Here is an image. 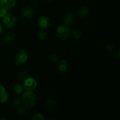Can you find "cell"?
I'll return each mask as SVG.
<instances>
[{"instance_id": "cell-1", "label": "cell", "mask_w": 120, "mask_h": 120, "mask_svg": "<svg viewBox=\"0 0 120 120\" xmlns=\"http://www.w3.org/2000/svg\"><path fill=\"white\" fill-rule=\"evenodd\" d=\"M37 97L36 94L32 91H27L23 94L22 97V101L25 107L30 108L34 107L36 103Z\"/></svg>"}, {"instance_id": "cell-2", "label": "cell", "mask_w": 120, "mask_h": 120, "mask_svg": "<svg viewBox=\"0 0 120 120\" xmlns=\"http://www.w3.org/2000/svg\"><path fill=\"white\" fill-rule=\"evenodd\" d=\"M70 34V28L66 25H61L56 29V35L57 38L61 41H64L69 38Z\"/></svg>"}, {"instance_id": "cell-3", "label": "cell", "mask_w": 120, "mask_h": 120, "mask_svg": "<svg viewBox=\"0 0 120 120\" xmlns=\"http://www.w3.org/2000/svg\"><path fill=\"white\" fill-rule=\"evenodd\" d=\"M15 63L17 66L23 64L28 59V55L26 50L24 49H20L15 55Z\"/></svg>"}, {"instance_id": "cell-4", "label": "cell", "mask_w": 120, "mask_h": 120, "mask_svg": "<svg viewBox=\"0 0 120 120\" xmlns=\"http://www.w3.org/2000/svg\"><path fill=\"white\" fill-rule=\"evenodd\" d=\"M2 21L5 25L8 28L14 27L16 23V17L11 13H7L4 17H2Z\"/></svg>"}, {"instance_id": "cell-5", "label": "cell", "mask_w": 120, "mask_h": 120, "mask_svg": "<svg viewBox=\"0 0 120 120\" xmlns=\"http://www.w3.org/2000/svg\"><path fill=\"white\" fill-rule=\"evenodd\" d=\"M23 88L27 91H33L37 87V82L32 77H28L23 83Z\"/></svg>"}, {"instance_id": "cell-6", "label": "cell", "mask_w": 120, "mask_h": 120, "mask_svg": "<svg viewBox=\"0 0 120 120\" xmlns=\"http://www.w3.org/2000/svg\"><path fill=\"white\" fill-rule=\"evenodd\" d=\"M38 22L39 26L43 29H48L50 28V25H51V22H50V19L45 16H41V18H39Z\"/></svg>"}, {"instance_id": "cell-7", "label": "cell", "mask_w": 120, "mask_h": 120, "mask_svg": "<svg viewBox=\"0 0 120 120\" xmlns=\"http://www.w3.org/2000/svg\"><path fill=\"white\" fill-rule=\"evenodd\" d=\"M22 15L26 18H31L35 15V11L30 7H26L22 9Z\"/></svg>"}, {"instance_id": "cell-8", "label": "cell", "mask_w": 120, "mask_h": 120, "mask_svg": "<svg viewBox=\"0 0 120 120\" xmlns=\"http://www.w3.org/2000/svg\"><path fill=\"white\" fill-rule=\"evenodd\" d=\"M2 7L7 9V10L12 9L16 5V0H0Z\"/></svg>"}, {"instance_id": "cell-9", "label": "cell", "mask_w": 120, "mask_h": 120, "mask_svg": "<svg viewBox=\"0 0 120 120\" xmlns=\"http://www.w3.org/2000/svg\"><path fill=\"white\" fill-rule=\"evenodd\" d=\"M57 66L60 72L64 73L68 71L69 69V63L65 60H61L58 61Z\"/></svg>"}, {"instance_id": "cell-10", "label": "cell", "mask_w": 120, "mask_h": 120, "mask_svg": "<svg viewBox=\"0 0 120 120\" xmlns=\"http://www.w3.org/2000/svg\"><path fill=\"white\" fill-rule=\"evenodd\" d=\"M64 21L66 24L68 25H71L75 22V18L72 14L70 13H68L64 16Z\"/></svg>"}, {"instance_id": "cell-11", "label": "cell", "mask_w": 120, "mask_h": 120, "mask_svg": "<svg viewBox=\"0 0 120 120\" xmlns=\"http://www.w3.org/2000/svg\"><path fill=\"white\" fill-rule=\"evenodd\" d=\"M15 39V34L12 32H8L5 35L4 40L5 42L8 43H11L14 42Z\"/></svg>"}, {"instance_id": "cell-12", "label": "cell", "mask_w": 120, "mask_h": 120, "mask_svg": "<svg viewBox=\"0 0 120 120\" xmlns=\"http://www.w3.org/2000/svg\"><path fill=\"white\" fill-rule=\"evenodd\" d=\"M89 12V8L87 7H83L78 11V15L80 17H85Z\"/></svg>"}, {"instance_id": "cell-13", "label": "cell", "mask_w": 120, "mask_h": 120, "mask_svg": "<svg viewBox=\"0 0 120 120\" xmlns=\"http://www.w3.org/2000/svg\"><path fill=\"white\" fill-rule=\"evenodd\" d=\"M28 77V75L25 70H21L19 71L18 73V78L19 80L24 82Z\"/></svg>"}, {"instance_id": "cell-14", "label": "cell", "mask_w": 120, "mask_h": 120, "mask_svg": "<svg viewBox=\"0 0 120 120\" xmlns=\"http://www.w3.org/2000/svg\"><path fill=\"white\" fill-rule=\"evenodd\" d=\"M23 90H24L23 86L20 84H16L14 87V91L17 94H22L23 93Z\"/></svg>"}, {"instance_id": "cell-15", "label": "cell", "mask_w": 120, "mask_h": 120, "mask_svg": "<svg viewBox=\"0 0 120 120\" xmlns=\"http://www.w3.org/2000/svg\"><path fill=\"white\" fill-rule=\"evenodd\" d=\"M82 32L79 29H74L71 31V35L75 39H79L82 36Z\"/></svg>"}, {"instance_id": "cell-16", "label": "cell", "mask_w": 120, "mask_h": 120, "mask_svg": "<svg viewBox=\"0 0 120 120\" xmlns=\"http://www.w3.org/2000/svg\"><path fill=\"white\" fill-rule=\"evenodd\" d=\"M56 101L53 98H49V99H48L46 101V105H47V107H48L49 108L54 107L56 105Z\"/></svg>"}, {"instance_id": "cell-17", "label": "cell", "mask_w": 120, "mask_h": 120, "mask_svg": "<svg viewBox=\"0 0 120 120\" xmlns=\"http://www.w3.org/2000/svg\"><path fill=\"white\" fill-rule=\"evenodd\" d=\"M38 37L39 39L42 40V41H44L48 37V34L44 30H41L38 33Z\"/></svg>"}, {"instance_id": "cell-18", "label": "cell", "mask_w": 120, "mask_h": 120, "mask_svg": "<svg viewBox=\"0 0 120 120\" xmlns=\"http://www.w3.org/2000/svg\"><path fill=\"white\" fill-rule=\"evenodd\" d=\"M8 94L7 92H5L4 93L1 94L0 96V103H4L8 101Z\"/></svg>"}, {"instance_id": "cell-19", "label": "cell", "mask_w": 120, "mask_h": 120, "mask_svg": "<svg viewBox=\"0 0 120 120\" xmlns=\"http://www.w3.org/2000/svg\"><path fill=\"white\" fill-rule=\"evenodd\" d=\"M32 120H45V117L43 116L42 114L39 113L36 114L34 115L32 118Z\"/></svg>"}, {"instance_id": "cell-20", "label": "cell", "mask_w": 120, "mask_h": 120, "mask_svg": "<svg viewBox=\"0 0 120 120\" xmlns=\"http://www.w3.org/2000/svg\"><path fill=\"white\" fill-rule=\"evenodd\" d=\"M105 49L107 52H109V53H113L115 50V47L114 46V45L111 44H108L106 46H105Z\"/></svg>"}, {"instance_id": "cell-21", "label": "cell", "mask_w": 120, "mask_h": 120, "mask_svg": "<svg viewBox=\"0 0 120 120\" xmlns=\"http://www.w3.org/2000/svg\"><path fill=\"white\" fill-rule=\"evenodd\" d=\"M49 59H50V60L52 62H53V63H55V62H57L59 60V59L58 56L55 55V54H52V55H50Z\"/></svg>"}, {"instance_id": "cell-22", "label": "cell", "mask_w": 120, "mask_h": 120, "mask_svg": "<svg viewBox=\"0 0 120 120\" xmlns=\"http://www.w3.org/2000/svg\"><path fill=\"white\" fill-rule=\"evenodd\" d=\"M7 9H5V8H4L3 7L1 6L0 7V17L2 18L7 14Z\"/></svg>"}, {"instance_id": "cell-23", "label": "cell", "mask_w": 120, "mask_h": 120, "mask_svg": "<svg viewBox=\"0 0 120 120\" xmlns=\"http://www.w3.org/2000/svg\"><path fill=\"white\" fill-rule=\"evenodd\" d=\"M26 113V111L25 109L23 107H21L18 110V114L20 116H25Z\"/></svg>"}, {"instance_id": "cell-24", "label": "cell", "mask_w": 120, "mask_h": 120, "mask_svg": "<svg viewBox=\"0 0 120 120\" xmlns=\"http://www.w3.org/2000/svg\"><path fill=\"white\" fill-rule=\"evenodd\" d=\"M21 104V100H19V98H14V101H13V105L14 107H19Z\"/></svg>"}, {"instance_id": "cell-25", "label": "cell", "mask_w": 120, "mask_h": 120, "mask_svg": "<svg viewBox=\"0 0 120 120\" xmlns=\"http://www.w3.org/2000/svg\"><path fill=\"white\" fill-rule=\"evenodd\" d=\"M5 92H6L5 89V87L3 86L0 84V96L4 93Z\"/></svg>"}, {"instance_id": "cell-26", "label": "cell", "mask_w": 120, "mask_h": 120, "mask_svg": "<svg viewBox=\"0 0 120 120\" xmlns=\"http://www.w3.org/2000/svg\"><path fill=\"white\" fill-rule=\"evenodd\" d=\"M3 30H4V28L2 26V25L0 24V35L3 32Z\"/></svg>"}, {"instance_id": "cell-27", "label": "cell", "mask_w": 120, "mask_h": 120, "mask_svg": "<svg viewBox=\"0 0 120 120\" xmlns=\"http://www.w3.org/2000/svg\"><path fill=\"white\" fill-rule=\"evenodd\" d=\"M47 2H49V3H51V2H52L53 1H54V0H46Z\"/></svg>"}, {"instance_id": "cell-28", "label": "cell", "mask_w": 120, "mask_h": 120, "mask_svg": "<svg viewBox=\"0 0 120 120\" xmlns=\"http://www.w3.org/2000/svg\"><path fill=\"white\" fill-rule=\"evenodd\" d=\"M1 2H0V7H1Z\"/></svg>"}, {"instance_id": "cell-29", "label": "cell", "mask_w": 120, "mask_h": 120, "mask_svg": "<svg viewBox=\"0 0 120 120\" xmlns=\"http://www.w3.org/2000/svg\"><path fill=\"white\" fill-rule=\"evenodd\" d=\"M37 1H39V0H37Z\"/></svg>"}]
</instances>
